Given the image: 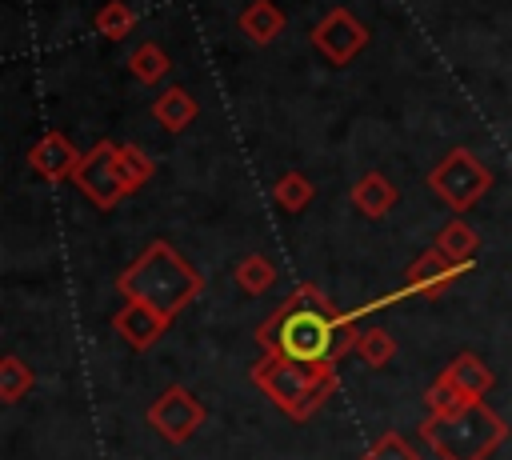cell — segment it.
Masks as SVG:
<instances>
[{"instance_id": "cell-1", "label": "cell", "mask_w": 512, "mask_h": 460, "mask_svg": "<svg viewBox=\"0 0 512 460\" xmlns=\"http://www.w3.org/2000/svg\"><path fill=\"white\" fill-rule=\"evenodd\" d=\"M360 320V308H336L316 284H296V292L256 328V344L308 368H336L348 352H356L364 336Z\"/></svg>"}, {"instance_id": "cell-2", "label": "cell", "mask_w": 512, "mask_h": 460, "mask_svg": "<svg viewBox=\"0 0 512 460\" xmlns=\"http://www.w3.org/2000/svg\"><path fill=\"white\" fill-rule=\"evenodd\" d=\"M116 292L124 300H140L168 320H176L192 300L204 296V272L188 264L168 240L144 244V252L116 276Z\"/></svg>"}, {"instance_id": "cell-3", "label": "cell", "mask_w": 512, "mask_h": 460, "mask_svg": "<svg viewBox=\"0 0 512 460\" xmlns=\"http://www.w3.org/2000/svg\"><path fill=\"white\" fill-rule=\"evenodd\" d=\"M248 380L296 424L312 420L324 408V400L340 388V372L336 368H308V364H296V360L272 356V352H264L248 368Z\"/></svg>"}, {"instance_id": "cell-4", "label": "cell", "mask_w": 512, "mask_h": 460, "mask_svg": "<svg viewBox=\"0 0 512 460\" xmlns=\"http://www.w3.org/2000/svg\"><path fill=\"white\" fill-rule=\"evenodd\" d=\"M420 440L432 448L436 460H488L508 440V424L500 412L476 400L448 416H424Z\"/></svg>"}, {"instance_id": "cell-5", "label": "cell", "mask_w": 512, "mask_h": 460, "mask_svg": "<svg viewBox=\"0 0 512 460\" xmlns=\"http://www.w3.org/2000/svg\"><path fill=\"white\" fill-rule=\"evenodd\" d=\"M428 188L440 204H448L456 216H464L468 208H476L488 188H492V168L472 152V148H452L448 156H440L428 168Z\"/></svg>"}, {"instance_id": "cell-6", "label": "cell", "mask_w": 512, "mask_h": 460, "mask_svg": "<svg viewBox=\"0 0 512 460\" xmlns=\"http://www.w3.org/2000/svg\"><path fill=\"white\" fill-rule=\"evenodd\" d=\"M72 184H76L100 212H112L124 196L136 192L132 180H128V172L120 168V144H116V140L92 144V148L80 156V164H76V172H72Z\"/></svg>"}, {"instance_id": "cell-7", "label": "cell", "mask_w": 512, "mask_h": 460, "mask_svg": "<svg viewBox=\"0 0 512 460\" xmlns=\"http://www.w3.org/2000/svg\"><path fill=\"white\" fill-rule=\"evenodd\" d=\"M208 420V408L184 388V384H172L164 388L152 404H148V424L156 436H164L168 444H184L200 432V424Z\"/></svg>"}, {"instance_id": "cell-8", "label": "cell", "mask_w": 512, "mask_h": 460, "mask_svg": "<svg viewBox=\"0 0 512 460\" xmlns=\"http://www.w3.org/2000/svg\"><path fill=\"white\" fill-rule=\"evenodd\" d=\"M308 40H312V48H316L328 64L344 68V64H352V60L368 48V28H364V20L352 16L348 8H332V12H324V16L312 24Z\"/></svg>"}, {"instance_id": "cell-9", "label": "cell", "mask_w": 512, "mask_h": 460, "mask_svg": "<svg viewBox=\"0 0 512 460\" xmlns=\"http://www.w3.org/2000/svg\"><path fill=\"white\" fill-rule=\"evenodd\" d=\"M468 272H472V260H452V256H444L440 248H428L424 256H416V260L408 264V272H404L396 296H400V300H404V296L436 300L440 292H448V288H452L460 276H468Z\"/></svg>"}, {"instance_id": "cell-10", "label": "cell", "mask_w": 512, "mask_h": 460, "mask_svg": "<svg viewBox=\"0 0 512 460\" xmlns=\"http://www.w3.org/2000/svg\"><path fill=\"white\" fill-rule=\"evenodd\" d=\"M168 316L164 312H156V308H148V304H140V300H124L120 308H116V316H112V328H116V336L132 348V352H148L164 332H168Z\"/></svg>"}, {"instance_id": "cell-11", "label": "cell", "mask_w": 512, "mask_h": 460, "mask_svg": "<svg viewBox=\"0 0 512 460\" xmlns=\"http://www.w3.org/2000/svg\"><path fill=\"white\" fill-rule=\"evenodd\" d=\"M80 156H84V152H80L64 132H44V136L28 148V168H32L40 180L60 184V180H72Z\"/></svg>"}, {"instance_id": "cell-12", "label": "cell", "mask_w": 512, "mask_h": 460, "mask_svg": "<svg viewBox=\"0 0 512 460\" xmlns=\"http://www.w3.org/2000/svg\"><path fill=\"white\" fill-rule=\"evenodd\" d=\"M436 380L448 384V388H456V392L468 396V400H484V392H492V384H496V372H492L476 352H460L456 360H448V364L440 368Z\"/></svg>"}, {"instance_id": "cell-13", "label": "cell", "mask_w": 512, "mask_h": 460, "mask_svg": "<svg viewBox=\"0 0 512 460\" xmlns=\"http://www.w3.org/2000/svg\"><path fill=\"white\" fill-rule=\"evenodd\" d=\"M396 200H400V192H396V184H392L384 172H364V176L352 184V204H356V212L368 216V220H384V216L396 208Z\"/></svg>"}, {"instance_id": "cell-14", "label": "cell", "mask_w": 512, "mask_h": 460, "mask_svg": "<svg viewBox=\"0 0 512 460\" xmlns=\"http://www.w3.org/2000/svg\"><path fill=\"white\" fill-rule=\"evenodd\" d=\"M196 116H200V104H196V100H192V92H188V88H180V84L164 88V92L152 100V120H156L164 132H184Z\"/></svg>"}, {"instance_id": "cell-15", "label": "cell", "mask_w": 512, "mask_h": 460, "mask_svg": "<svg viewBox=\"0 0 512 460\" xmlns=\"http://www.w3.org/2000/svg\"><path fill=\"white\" fill-rule=\"evenodd\" d=\"M236 28H240L252 44H272V40L280 36V28H284V12H280L272 0H252V4L240 8Z\"/></svg>"}, {"instance_id": "cell-16", "label": "cell", "mask_w": 512, "mask_h": 460, "mask_svg": "<svg viewBox=\"0 0 512 460\" xmlns=\"http://www.w3.org/2000/svg\"><path fill=\"white\" fill-rule=\"evenodd\" d=\"M128 72H132L140 84H160V80L172 72V60H168V52H164L156 40H144V44H136V48L128 52Z\"/></svg>"}, {"instance_id": "cell-17", "label": "cell", "mask_w": 512, "mask_h": 460, "mask_svg": "<svg viewBox=\"0 0 512 460\" xmlns=\"http://www.w3.org/2000/svg\"><path fill=\"white\" fill-rule=\"evenodd\" d=\"M432 248H440V252L452 256V260H472L476 248H480V232H476L464 216H452V220L436 232V244H432Z\"/></svg>"}, {"instance_id": "cell-18", "label": "cell", "mask_w": 512, "mask_h": 460, "mask_svg": "<svg viewBox=\"0 0 512 460\" xmlns=\"http://www.w3.org/2000/svg\"><path fill=\"white\" fill-rule=\"evenodd\" d=\"M236 288L240 292H248V296H264L272 284H276V276H280V268H276V260H268V256H260V252H252V256H244L240 264H236Z\"/></svg>"}, {"instance_id": "cell-19", "label": "cell", "mask_w": 512, "mask_h": 460, "mask_svg": "<svg viewBox=\"0 0 512 460\" xmlns=\"http://www.w3.org/2000/svg\"><path fill=\"white\" fill-rule=\"evenodd\" d=\"M312 196H316V184H312L304 172H284V176L272 184V200H276V208L288 212V216L304 212V208L312 204Z\"/></svg>"}, {"instance_id": "cell-20", "label": "cell", "mask_w": 512, "mask_h": 460, "mask_svg": "<svg viewBox=\"0 0 512 460\" xmlns=\"http://www.w3.org/2000/svg\"><path fill=\"white\" fill-rule=\"evenodd\" d=\"M32 384H36V372L20 360V356H4L0 360V400L4 404H16L24 392H32Z\"/></svg>"}, {"instance_id": "cell-21", "label": "cell", "mask_w": 512, "mask_h": 460, "mask_svg": "<svg viewBox=\"0 0 512 460\" xmlns=\"http://www.w3.org/2000/svg\"><path fill=\"white\" fill-rule=\"evenodd\" d=\"M96 32L104 36V40H128V32L136 28V12L124 4V0H108L100 12H96Z\"/></svg>"}, {"instance_id": "cell-22", "label": "cell", "mask_w": 512, "mask_h": 460, "mask_svg": "<svg viewBox=\"0 0 512 460\" xmlns=\"http://www.w3.org/2000/svg\"><path fill=\"white\" fill-rule=\"evenodd\" d=\"M356 356L368 364V368H384L396 360V340L384 332V328H364L360 344H356Z\"/></svg>"}, {"instance_id": "cell-23", "label": "cell", "mask_w": 512, "mask_h": 460, "mask_svg": "<svg viewBox=\"0 0 512 460\" xmlns=\"http://www.w3.org/2000/svg\"><path fill=\"white\" fill-rule=\"evenodd\" d=\"M120 168L128 172V180H132V188H136V192L156 176V160H152L140 144H120Z\"/></svg>"}, {"instance_id": "cell-24", "label": "cell", "mask_w": 512, "mask_h": 460, "mask_svg": "<svg viewBox=\"0 0 512 460\" xmlns=\"http://www.w3.org/2000/svg\"><path fill=\"white\" fill-rule=\"evenodd\" d=\"M468 404H476V400L460 396L456 388H448V384H440V380H432V388L424 392V408H428V416H448V412H460V408H468Z\"/></svg>"}, {"instance_id": "cell-25", "label": "cell", "mask_w": 512, "mask_h": 460, "mask_svg": "<svg viewBox=\"0 0 512 460\" xmlns=\"http://www.w3.org/2000/svg\"><path fill=\"white\" fill-rule=\"evenodd\" d=\"M364 460H420V456H416V448H412L400 432H384V436H376V440L368 444Z\"/></svg>"}]
</instances>
